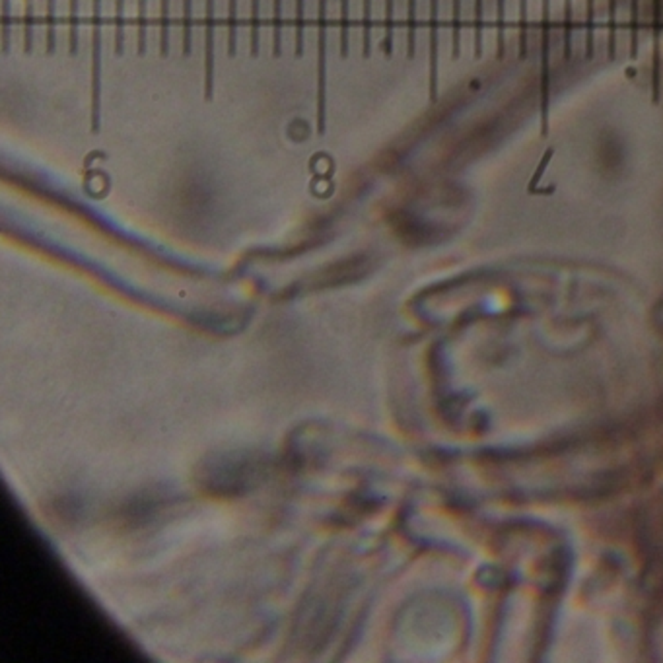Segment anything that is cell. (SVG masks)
<instances>
[{
	"mask_svg": "<svg viewBox=\"0 0 663 663\" xmlns=\"http://www.w3.org/2000/svg\"><path fill=\"white\" fill-rule=\"evenodd\" d=\"M102 0H92V133L100 131L102 93Z\"/></svg>",
	"mask_w": 663,
	"mask_h": 663,
	"instance_id": "6da1fadb",
	"label": "cell"
},
{
	"mask_svg": "<svg viewBox=\"0 0 663 663\" xmlns=\"http://www.w3.org/2000/svg\"><path fill=\"white\" fill-rule=\"evenodd\" d=\"M327 0H319V55H317V133H325V82H327Z\"/></svg>",
	"mask_w": 663,
	"mask_h": 663,
	"instance_id": "7a4b0ae2",
	"label": "cell"
},
{
	"mask_svg": "<svg viewBox=\"0 0 663 663\" xmlns=\"http://www.w3.org/2000/svg\"><path fill=\"white\" fill-rule=\"evenodd\" d=\"M214 86V0H206L205 20V95L212 98Z\"/></svg>",
	"mask_w": 663,
	"mask_h": 663,
	"instance_id": "3957f363",
	"label": "cell"
},
{
	"mask_svg": "<svg viewBox=\"0 0 663 663\" xmlns=\"http://www.w3.org/2000/svg\"><path fill=\"white\" fill-rule=\"evenodd\" d=\"M660 35H662V0H653V67H652L653 103H660V95H662V53H660Z\"/></svg>",
	"mask_w": 663,
	"mask_h": 663,
	"instance_id": "277c9868",
	"label": "cell"
},
{
	"mask_svg": "<svg viewBox=\"0 0 663 663\" xmlns=\"http://www.w3.org/2000/svg\"><path fill=\"white\" fill-rule=\"evenodd\" d=\"M430 100H438V0H430Z\"/></svg>",
	"mask_w": 663,
	"mask_h": 663,
	"instance_id": "5b68a950",
	"label": "cell"
},
{
	"mask_svg": "<svg viewBox=\"0 0 663 663\" xmlns=\"http://www.w3.org/2000/svg\"><path fill=\"white\" fill-rule=\"evenodd\" d=\"M549 30H550V0H543V70H541V82H550Z\"/></svg>",
	"mask_w": 663,
	"mask_h": 663,
	"instance_id": "8992f818",
	"label": "cell"
},
{
	"mask_svg": "<svg viewBox=\"0 0 663 663\" xmlns=\"http://www.w3.org/2000/svg\"><path fill=\"white\" fill-rule=\"evenodd\" d=\"M574 10H572V0H564V25H562V41H564V58L570 60L572 51H574Z\"/></svg>",
	"mask_w": 663,
	"mask_h": 663,
	"instance_id": "52a82bcc",
	"label": "cell"
},
{
	"mask_svg": "<svg viewBox=\"0 0 663 663\" xmlns=\"http://www.w3.org/2000/svg\"><path fill=\"white\" fill-rule=\"evenodd\" d=\"M638 30H640V0H630V58L638 57Z\"/></svg>",
	"mask_w": 663,
	"mask_h": 663,
	"instance_id": "ba28073f",
	"label": "cell"
},
{
	"mask_svg": "<svg viewBox=\"0 0 663 663\" xmlns=\"http://www.w3.org/2000/svg\"><path fill=\"white\" fill-rule=\"evenodd\" d=\"M617 10L618 0H609V35H607V53L609 58H617Z\"/></svg>",
	"mask_w": 663,
	"mask_h": 663,
	"instance_id": "9c48e42d",
	"label": "cell"
},
{
	"mask_svg": "<svg viewBox=\"0 0 663 663\" xmlns=\"http://www.w3.org/2000/svg\"><path fill=\"white\" fill-rule=\"evenodd\" d=\"M282 51V0H273V55Z\"/></svg>",
	"mask_w": 663,
	"mask_h": 663,
	"instance_id": "30bf717a",
	"label": "cell"
},
{
	"mask_svg": "<svg viewBox=\"0 0 663 663\" xmlns=\"http://www.w3.org/2000/svg\"><path fill=\"white\" fill-rule=\"evenodd\" d=\"M238 47V0H228V55H236Z\"/></svg>",
	"mask_w": 663,
	"mask_h": 663,
	"instance_id": "8fae6325",
	"label": "cell"
},
{
	"mask_svg": "<svg viewBox=\"0 0 663 663\" xmlns=\"http://www.w3.org/2000/svg\"><path fill=\"white\" fill-rule=\"evenodd\" d=\"M416 53V0H409L407 14V57L412 58Z\"/></svg>",
	"mask_w": 663,
	"mask_h": 663,
	"instance_id": "7c38bea8",
	"label": "cell"
},
{
	"mask_svg": "<svg viewBox=\"0 0 663 663\" xmlns=\"http://www.w3.org/2000/svg\"><path fill=\"white\" fill-rule=\"evenodd\" d=\"M125 2L123 0H115V53L121 55L123 53V39H125Z\"/></svg>",
	"mask_w": 663,
	"mask_h": 663,
	"instance_id": "4fadbf2b",
	"label": "cell"
},
{
	"mask_svg": "<svg viewBox=\"0 0 663 663\" xmlns=\"http://www.w3.org/2000/svg\"><path fill=\"white\" fill-rule=\"evenodd\" d=\"M160 53L166 57L170 53V0H160Z\"/></svg>",
	"mask_w": 663,
	"mask_h": 663,
	"instance_id": "5bb4252c",
	"label": "cell"
},
{
	"mask_svg": "<svg viewBox=\"0 0 663 663\" xmlns=\"http://www.w3.org/2000/svg\"><path fill=\"white\" fill-rule=\"evenodd\" d=\"M461 55V0H453V20H451V57Z\"/></svg>",
	"mask_w": 663,
	"mask_h": 663,
	"instance_id": "9a60e30c",
	"label": "cell"
},
{
	"mask_svg": "<svg viewBox=\"0 0 663 663\" xmlns=\"http://www.w3.org/2000/svg\"><path fill=\"white\" fill-rule=\"evenodd\" d=\"M595 39V0H587V20H585V58L594 57Z\"/></svg>",
	"mask_w": 663,
	"mask_h": 663,
	"instance_id": "2e32d148",
	"label": "cell"
},
{
	"mask_svg": "<svg viewBox=\"0 0 663 663\" xmlns=\"http://www.w3.org/2000/svg\"><path fill=\"white\" fill-rule=\"evenodd\" d=\"M34 43V0H25V12H23V49L25 53L32 51Z\"/></svg>",
	"mask_w": 663,
	"mask_h": 663,
	"instance_id": "e0dca14e",
	"label": "cell"
},
{
	"mask_svg": "<svg viewBox=\"0 0 663 663\" xmlns=\"http://www.w3.org/2000/svg\"><path fill=\"white\" fill-rule=\"evenodd\" d=\"M393 8H395V0H385V35L381 41V49L387 57H391L393 53Z\"/></svg>",
	"mask_w": 663,
	"mask_h": 663,
	"instance_id": "ac0fdd59",
	"label": "cell"
},
{
	"mask_svg": "<svg viewBox=\"0 0 663 663\" xmlns=\"http://www.w3.org/2000/svg\"><path fill=\"white\" fill-rule=\"evenodd\" d=\"M78 30H80V18H78V0H70V53L74 55L78 51Z\"/></svg>",
	"mask_w": 663,
	"mask_h": 663,
	"instance_id": "d6986e66",
	"label": "cell"
},
{
	"mask_svg": "<svg viewBox=\"0 0 663 663\" xmlns=\"http://www.w3.org/2000/svg\"><path fill=\"white\" fill-rule=\"evenodd\" d=\"M372 53V0H364V37H362V55L370 57Z\"/></svg>",
	"mask_w": 663,
	"mask_h": 663,
	"instance_id": "ffe728a7",
	"label": "cell"
},
{
	"mask_svg": "<svg viewBox=\"0 0 663 663\" xmlns=\"http://www.w3.org/2000/svg\"><path fill=\"white\" fill-rule=\"evenodd\" d=\"M552 156H554V148L545 150L543 158H541V161H539L537 170L533 172L531 179H529V183H527V193H535V189H537V183L541 181V179H543V173H545V170L549 168V164H550V160H552Z\"/></svg>",
	"mask_w": 663,
	"mask_h": 663,
	"instance_id": "44dd1931",
	"label": "cell"
},
{
	"mask_svg": "<svg viewBox=\"0 0 663 663\" xmlns=\"http://www.w3.org/2000/svg\"><path fill=\"white\" fill-rule=\"evenodd\" d=\"M527 0H519V58L527 57Z\"/></svg>",
	"mask_w": 663,
	"mask_h": 663,
	"instance_id": "7402d4cb",
	"label": "cell"
},
{
	"mask_svg": "<svg viewBox=\"0 0 663 663\" xmlns=\"http://www.w3.org/2000/svg\"><path fill=\"white\" fill-rule=\"evenodd\" d=\"M47 53H53L55 49V0H47Z\"/></svg>",
	"mask_w": 663,
	"mask_h": 663,
	"instance_id": "603a6c76",
	"label": "cell"
},
{
	"mask_svg": "<svg viewBox=\"0 0 663 663\" xmlns=\"http://www.w3.org/2000/svg\"><path fill=\"white\" fill-rule=\"evenodd\" d=\"M504 10H506V0H496V16H498V58H504V53H506V20H504Z\"/></svg>",
	"mask_w": 663,
	"mask_h": 663,
	"instance_id": "cb8c5ba5",
	"label": "cell"
},
{
	"mask_svg": "<svg viewBox=\"0 0 663 663\" xmlns=\"http://www.w3.org/2000/svg\"><path fill=\"white\" fill-rule=\"evenodd\" d=\"M146 51V0H138V53Z\"/></svg>",
	"mask_w": 663,
	"mask_h": 663,
	"instance_id": "d4e9b609",
	"label": "cell"
},
{
	"mask_svg": "<svg viewBox=\"0 0 663 663\" xmlns=\"http://www.w3.org/2000/svg\"><path fill=\"white\" fill-rule=\"evenodd\" d=\"M191 10H193V0H183V55L191 53Z\"/></svg>",
	"mask_w": 663,
	"mask_h": 663,
	"instance_id": "484cf974",
	"label": "cell"
},
{
	"mask_svg": "<svg viewBox=\"0 0 663 663\" xmlns=\"http://www.w3.org/2000/svg\"><path fill=\"white\" fill-rule=\"evenodd\" d=\"M259 4L261 0H251V55L255 57L259 53Z\"/></svg>",
	"mask_w": 663,
	"mask_h": 663,
	"instance_id": "4316f807",
	"label": "cell"
},
{
	"mask_svg": "<svg viewBox=\"0 0 663 663\" xmlns=\"http://www.w3.org/2000/svg\"><path fill=\"white\" fill-rule=\"evenodd\" d=\"M482 55V0H475V58Z\"/></svg>",
	"mask_w": 663,
	"mask_h": 663,
	"instance_id": "83f0119b",
	"label": "cell"
},
{
	"mask_svg": "<svg viewBox=\"0 0 663 663\" xmlns=\"http://www.w3.org/2000/svg\"><path fill=\"white\" fill-rule=\"evenodd\" d=\"M341 55H348V0H341Z\"/></svg>",
	"mask_w": 663,
	"mask_h": 663,
	"instance_id": "f1b7e54d",
	"label": "cell"
},
{
	"mask_svg": "<svg viewBox=\"0 0 663 663\" xmlns=\"http://www.w3.org/2000/svg\"><path fill=\"white\" fill-rule=\"evenodd\" d=\"M304 53V0H296V57Z\"/></svg>",
	"mask_w": 663,
	"mask_h": 663,
	"instance_id": "f546056e",
	"label": "cell"
},
{
	"mask_svg": "<svg viewBox=\"0 0 663 663\" xmlns=\"http://www.w3.org/2000/svg\"><path fill=\"white\" fill-rule=\"evenodd\" d=\"M10 47V0H2V51Z\"/></svg>",
	"mask_w": 663,
	"mask_h": 663,
	"instance_id": "4dcf8cb0",
	"label": "cell"
}]
</instances>
